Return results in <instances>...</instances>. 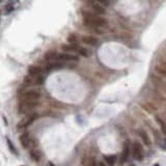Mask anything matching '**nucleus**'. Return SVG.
Returning <instances> with one entry per match:
<instances>
[{
  "label": "nucleus",
  "instance_id": "nucleus-8",
  "mask_svg": "<svg viewBox=\"0 0 166 166\" xmlns=\"http://www.w3.org/2000/svg\"><path fill=\"white\" fill-rule=\"evenodd\" d=\"M43 74V69L38 65H30L28 69V75H30L31 77H38L42 76Z\"/></svg>",
  "mask_w": 166,
  "mask_h": 166
},
{
  "label": "nucleus",
  "instance_id": "nucleus-9",
  "mask_svg": "<svg viewBox=\"0 0 166 166\" xmlns=\"http://www.w3.org/2000/svg\"><path fill=\"white\" fill-rule=\"evenodd\" d=\"M81 41H82L83 44H85V45H88V46H96L97 44H98V38H95V36H91V35L82 36Z\"/></svg>",
  "mask_w": 166,
  "mask_h": 166
},
{
  "label": "nucleus",
  "instance_id": "nucleus-19",
  "mask_svg": "<svg viewBox=\"0 0 166 166\" xmlns=\"http://www.w3.org/2000/svg\"><path fill=\"white\" fill-rule=\"evenodd\" d=\"M68 40H69L70 44H76V42H77V35H71Z\"/></svg>",
  "mask_w": 166,
  "mask_h": 166
},
{
  "label": "nucleus",
  "instance_id": "nucleus-1",
  "mask_svg": "<svg viewBox=\"0 0 166 166\" xmlns=\"http://www.w3.org/2000/svg\"><path fill=\"white\" fill-rule=\"evenodd\" d=\"M83 23L86 27L92 29L101 28L107 25V20L98 16L96 14H91L90 12H83Z\"/></svg>",
  "mask_w": 166,
  "mask_h": 166
},
{
  "label": "nucleus",
  "instance_id": "nucleus-5",
  "mask_svg": "<svg viewBox=\"0 0 166 166\" xmlns=\"http://www.w3.org/2000/svg\"><path fill=\"white\" fill-rule=\"evenodd\" d=\"M56 60H58V61H78L79 57L77 55L65 52V53H58L57 56H56Z\"/></svg>",
  "mask_w": 166,
  "mask_h": 166
},
{
  "label": "nucleus",
  "instance_id": "nucleus-10",
  "mask_svg": "<svg viewBox=\"0 0 166 166\" xmlns=\"http://www.w3.org/2000/svg\"><path fill=\"white\" fill-rule=\"evenodd\" d=\"M61 49L65 52H79L80 47L77 44H67V45H62Z\"/></svg>",
  "mask_w": 166,
  "mask_h": 166
},
{
  "label": "nucleus",
  "instance_id": "nucleus-11",
  "mask_svg": "<svg viewBox=\"0 0 166 166\" xmlns=\"http://www.w3.org/2000/svg\"><path fill=\"white\" fill-rule=\"evenodd\" d=\"M129 154H130V148H129V143L126 142L124 144V148H123V152H121V164H124L127 160H128L129 157Z\"/></svg>",
  "mask_w": 166,
  "mask_h": 166
},
{
  "label": "nucleus",
  "instance_id": "nucleus-15",
  "mask_svg": "<svg viewBox=\"0 0 166 166\" xmlns=\"http://www.w3.org/2000/svg\"><path fill=\"white\" fill-rule=\"evenodd\" d=\"M30 157L32 160H35V162H38V161H40L42 155H41V152L38 150H31L30 151Z\"/></svg>",
  "mask_w": 166,
  "mask_h": 166
},
{
  "label": "nucleus",
  "instance_id": "nucleus-25",
  "mask_svg": "<svg viewBox=\"0 0 166 166\" xmlns=\"http://www.w3.org/2000/svg\"><path fill=\"white\" fill-rule=\"evenodd\" d=\"M97 166H105V164H104V163H103V162H100V163H99V164H98Z\"/></svg>",
  "mask_w": 166,
  "mask_h": 166
},
{
  "label": "nucleus",
  "instance_id": "nucleus-16",
  "mask_svg": "<svg viewBox=\"0 0 166 166\" xmlns=\"http://www.w3.org/2000/svg\"><path fill=\"white\" fill-rule=\"evenodd\" d=\"M56 56H57V53L53 52V51H49L45 54V59L46 60H56Z\"/></svg>",
  "mask_w": 166,
  "mask_h": 166
},
{
  "label": "nucleus",
  "instance_id": "nucleus-4",
  "mask_svg": "<svg viewBox=\"0 0 166 166\" xmlns=\"http://www.w3.org/2000/svg\"><path fill=\"white\" fill-rule=\"evenodd\" d=\"M41 91L36 89H30L25 91L21 97V100H27V101H38L41 99Z\"/></svg>",
  "mask_w": 166,
  "mask_h": 166
},
{
  "label": "nucleus",
  "instance_id": "nucleus-17",
  "mask_svg": "<svg viewBox=\"0 0 166 166\" xmlns=\"http://www.w3.org/2000/svg\"><path fill=\"white\" fill-rule=\"evenodd\" d=\"M105 160H106V162L108 163V164L110 165H113L114 163L116 162V156L114 155H109V156H105Z\"/></svg>",
  "mask_w": 166,
  "mask_h": 166
},
{
  "label": "nucleus",
  "instance_id": "nucleus-3",
  "mask_svg": "<svg viewBox=\"0 0 166 166\" xmlns=\"http://www.w3.org/2000/svg\"><path fill=\"white\" fill-rule=\"evenodd\" d=\"M38 118V115L36 113H30L29 115H27L26 118H24L23 119H21L20 121L17 125V130L18 131H23L26 128H28L36 118Z\"/></svg>",
  "mask_w": 166,
  "mask_h": 166
},
{
  "label": "nucleus",
  "instance_id": "nucleus-22",
  "mask_svg": "<svg viewBox=\"0 0 166 166\" xmlns=\"http://www.w3.org/2000/svg\"><path fill=\"white\" fill-rule=\"evenodd\" d=\"M7 144H8V146L11 148V150L13 151V153H16V150H15V148L13 146V144H12V142L9 140H7Z\"/></svg>",
  "mask_w": 166,
  "mask_h": 166
},
{
  "label": "nucleus",
  "instance_id": "nucleus-14",
  "mask_svg": "<svg viewBox=\"0 0 166 166\" xmlns=\"http://www.w3.org/2000/svg\"><path fill=\"white\" fill-rule=\"evenodd\" d=\"M139 135H140V137H141V139H142L143 143H144L145 145H150V144H151L150 137H148V133H146L145 131H143V130L139 131Z\"/></svg>",
  "mask_w": 166,
  "mask_h": 166
},
{
  "label": "nucleus",
  "instance_id": "nucleus-12",
  "mask_svg": "<svg viewBox=\"0 0 166 166\" xmlns=\"http://www.w3.org/2000/svg\"><path fill=\"white\" fill-rule=\"evenodd\" d=\"M91 9H92V12H94V14L98 15V16H101V15H104L105 13H106L104 6L100 3L91 4Z\"/></svg>",
  "mask_w": 166,
  "mask_h": 166
},
{
  "label": "nucleus",
  "instance_id": "nucleus-13",
  "mask_svg": "<svg viewBox=\"0 0 166 166\" xmlns=\"http://www.w3.org/2000/svg\"><path fill=\"white\" fill-rule=\"evenodd\" d=\"M63 67V63L60 61H56V62H50L49 65L46 67V71L49 72V71H53V70H59Z\"/></svg>",
  "mask_w": 166,
  "mask_h": 166
},
{
  "label": "nucleus",
  "instance_id": "nucleus-24",
  "mask_svg": "<svg viewBox=\"0 0 166 166\" xmlns=\"http://www.w3.org/2000/svg\"><path fill=\"white\" fill-rule=\"evenodd\" d=\"M89 166H96V162H95L94 159L91 160V162H90V165Z\"/></svg>",
  "mask_w": 166,
  "mask_h": 166
},
{
  "label": "nucleus",
  "instance_id": "nucleus-6",
  "mask_svg": "<svg viewBox=\"0 0 166 166\" xmlns=\"http://www.w3.org/2000/svg\"><path fill=\"white\" fill-rule=\"evenodd\" d=\"M133 156L136 160L141 161L143 158V148L141 143L139 142H135L133 144Z\"/></svg>",
  "mask_w": 166,
  "mask_h": 166
},
{
  "label": "nucleus",
  "instance_id": "nucleus-26",
  "mask_svg": "<svg viewBox=\"0 0 166 166\" xmlns=\"http://www.w3.org/2000/svg\"><path fill=\"white\" fill-rule=\"evenodd\" d=\"M130 166H135V165H130Z\"/></svg>",
  "mask_w": 166,
  "mask_h": 166
},
{
  "label": "nucleus",
  "instance_id": "nucleus-18",
  "mask_svg": "<svg viewBox=\"0 0 166 166\" xmlns=\"http://www.w3.org/2000/svg\"><path fill=\"white\" fill-rule=\"evenodd\" d=\"M157 121L160 124V126H161V129H162V131H163V133L166 134V124L165 123H163L162 121H161L160 118H157Z\"/></svg>",
  "mask_w": 166,
  "mask_h": 166
},
{
  "label": "nucleus",
  "instance_id": "nucleus-20",
  "mask_svg": "<svg viewBox=\"0 0 166 166\" xmlns=\"http://www.w3.org/2000/svg\"><path fill=\"white\" fill-rule=\"evenodd\" d=\"M79 53L80 55H82V56H87L88 55V52H87V49H84V48H80V50H79Z\"/></svg>",
  "mask_w": 166,
  "mask_h": 166
},
{
  "label": "nucleus",
  "instance_id": "nucleus-23",
  "mask_svg": "<svg viewBox=\"0 0 166 166\" xmlns=\"http://www.w3.org/2000/svg\"><path fill=\"white\" fill-rule=\"evenodd\" d=\"M84 2H87V3H89L90 5L91 4H95V3H97V0H83Z\"/></svg>",
  "mask_w": 166,
  "mask_h": 166
},
{
  "label": "nucleus",
  "instance_id": "nucleus-7",
  "mask_svg": "<svg viewBox=\"0 0 166 166\" xmlns=\"http://www.w3.org/2000/svg\"><path fill=\"white\" fill-rule=\"evenodd\" d=\"M20 142L24 148H29L30 146H32V140L27 133H24L20 136Z\"/></svg>",
  "mask_w": 166,
  "mask_h": 166
},
{
  "label": "nucleus",
  "instance_id": "nucleus-2",
  "mask_svg": "<svg viewBox=\"0 0 166 166\" xmlns=\"http://www.w3.org/2000/svg\"><path fill=\"white\" fill-rule=\"evenodd\" d=\"M38 105V101H27V100H21L19 104V113L21 114H28L32 111Z\"/></svg>",
  "mask_w": 166,
  "mask_h": 166
},
{
  "label": "nucleus",
  "instance_id": "nucleus-21",
  "mask_svg": "<svg viewBox=\"0 0 166 166\" xmlns=\"http://www.w3.org/2000/svg\"><path fill=\"white\" fill-rule=\"evenodd\" d=\"M97 3H100L102 4V5H107L108 1H107V0H97Z\"/></svg>",
  "mask_w": 166,
  "mask_h": 166
}]
</instances>
